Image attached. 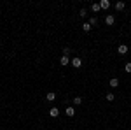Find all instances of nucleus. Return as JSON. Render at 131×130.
<instances>
[{
    "label": "nucleus",
    "mask_w": 131,
    "mask_h": 130,
    "mask_svg": "<svg viewBox=\"0 0 131 130\" xmlns=\"http://www.w3.org/2000/svg\"><path fill=\"white\" fill-rule=\"evenodd\" d=\"M114 7H115V11H122L124 7H126V4H124V2H115Z\"/></svg>",
    "instance_id": "9d476101"
},
{
    "label": "nucleus",
    "mask_w": 131,
    "mask_h": 130,
    "mask_svg": "<svg viewBox=\"0 0 131 130\" xmlns=\"http://www.w3.org/2000/svg\"><path fill=\"white\" fill-rule=\"evenodd\" d=\"M70 53H72V51H70V48H65V49H63V56H68Z\"/></svg>",
    "instance_id": "a211bd4d"
},
{
    "label": "nucleus",
    "mask_w": 131,
    "mask_h": 130,
    "mask_svg": "<svg viewBox=\"0 0 131 130\" xmlns=\"http://www.w3.org/2000/svg\"><path fill=\"white\" fill-rule=\"evenodd\" d=\"M70 63L73 65V69H81V67H82V58H81V56H73Z\"/></svg>",
    "instance_id": "f257e3e1"
},
{
    "label": "nucleus",
    "mask_w": 131,
    "mask_h": 130,
    "mask_svg": "<svg viewBox=\"0 0 131 130\" xmlns=\"http://www.w3.org/2000/svg\"><path fill=\"white\" fill-rule=\"evenodd\" d=\"M82 30H84L86 33H88V32H91V30H93V27H91L89 23H84V25H82Z\"/></svg>",
    "instance_id": "ddd939ff"
},
{
    "label": "nucleus",
    "mask_w": 131,
    "mask_h": 130,
    "mask_svg": "<svg viewBox=\"0 0 131 130\" xmlns=\"http://www.w3.org/2000/svg\"><path fill=\"white\" fill-rule=\"evenodd\" d=\"M46 100H47V102H54V100H56V93H54V91H49V93L46 95Z\"/></svg>",
    "instance_id": "6e6552de"
},
{
    "label": "nucleus",
    "mask_w": 131,
    "mask_h": 130,
    "mask_svg": "<svg viewBox=\"0 0 131 130\" xmlns=\"http://www.w3.org/2000/svg\"><path fill=\"white\" fill-rule=\"evenodd\" d=\"M108 86H110V88H117V86H119V79H117V77H112L110 83H108Z\"/></svg>",
    "instance_id": "1a4fd4ad"
},
{
    "label": "nucleus",
    "mask_w": 131,
    "mask_h": 130,
    "mask_svg": "<svg viewBox=\"0 0 131 130\" xmlns=\"http://www.w3.org/2000/svg\"><path fill=\"white\" fill-rule=\"evenodd\" d=\"M105 23H107L108 27H112V25L115 23V16H114V14H108V16L105 18Z\"/></svg>",
    "instance_id": "39448f33"
},
{
    "label": "nucleus",
    "mask_w": 131,
    "mask_h": 130,
    "mask_svg": "<svg viewBox=\"0 0 131 130\" xmlns=\"http://www.w3.org/2000/svg\"><path fill=\"white\" fill-rule=\"evenodd\" d=\"M117 53H119V55H126V53H128V46H126V44H119V46H117Z\"/></svg>",
    "instance_id": "20e7f679"
},
{
    "label": "nucleus",
    "mask_w": 131,
    "mask_h": 130,
    "mask_svg": "<svg viewBox=\"0 0 131 130\" xmlns=\"http://www.w3.org/2000/svg\"><path fill=\"white\" fill-rule=\"evenodd\" d=\"M124 70H126L128 74H131V62H128V63L124 65Z\"/></svg>",
    "instance_id": "f3484780"
},
{
    "label": "nucleus",
    "mask_w": 131,
    "mask_h": 130,
    "mask_svg": "<svg viewBox=\"0 0 131 130\" xmlns=\"http://www.w3.org/2000/svg\"><path fill=\"white\" fill-rule=\"evenodd\" d=\"M65 114H67L68 118H73V116H75V107H73V106H68V107L65 109Z\"/></svg>",
    "instance_id": "f03ea898"
},
{
    "label": "nucleus",
    "mask_w": 131,
    "mask_h": 130,
    "mask_svg": "<svg viewBox=\"0 0 131 130\" xmlns=\"http://www.w3.org/2000/svg\"><path fill=\"white\" fill-rule=\"evenodd\" d=\"M70 58H68V56H61L60 58V63H61V67H67V65H68V63H70Z\"/></svg>",
    "instance_id": "0eeeda50"
},
{
    "label": "nucleus",
    "mask_w": 131,
    "mask_h": 130,
    "mask_svg": "<svg viewBox=\"0 0 131 130\" xmlns=\"http://www.w3.org/2000/svg\"><path fill=\"white\" fill-rule=\"evenodd\" d=\"M58 114H60V109H58V107H51L49 109V116L51 118H58Z\"/></svg>",
    "instance_id": "423d86ee"
},
{
    "label": "nucleus",
    "mask_w": 131,
    "mask_h": 130,
    "mask_svg": "<svg viewBox=\"0 0 131 130\" xmlns=\"http://www.w3.org/2000/svg\"><path fill=\"white\" fill-rule=\"evenodd\" d=\"M72 102H73V106H81V104H82V97H75Z\"/></svg>",
    "instance_id": "2eb2a0df"
},
{
    "label": "nucleus",
    "mask_w": 131,
    "mask_h": 130,
    "mask_svg": "<svg viewBox=\"0 0 131 130\" xmlns=\"http://www.w3.org/2000/svg\"><path fill=\"white\" fill-rule=\"evenodd\" d=\"M91 11H93V12H98V11H101V9H100V4H91Z\"/></svg>",
    "instance_id": "4468645a"
},
{
    "label": "nucleus",
    "mask_w": 131,
    "mask_h": 130,
    "mask_svg": "<svg viewBox=\"0 0 131 130\" xmlns=\"http://www.w3.org/2000/svg\"><path fill=\"white\" fill-rule=\"evenodd\" d=\"M0 11H2V7H0Z\"/></svg>",
    "instance_id": "6ab92c4d"
},
{
    "label": "nucleus",
    "mask_w": 131,
    "mask_h": 130,
    "mask_svg": "<svg viewBox=\"0 0 131 130\" xmlns=\"http://www.w3.org/2000/svg\"><path fill=\"white\" fill-rule=\"evenodd\" d=\"M79 16H81V18H86V16H88V9H81L79 11Z\"/></svg>",
    "instance_id": "dca6fc26"
},
{
    "label": "nucleus",
    "mask_w": 131,
    "mask_h": 130,
    "mask_svg": "<svg viewBox=\"0 0 131 130\" xmlns=\"http://www.w3.org/2000/svg\"><path fill=\"white\" fill-rule=\"evenodd\" d=\"M98 4H100V9L101 11H107V9H110V2H108V0H101V2H98Z\"/></svg>",
    "instance_id": "7ed1b4c3"
},
{
    "label": "nucleus",
    "mask_w": 131,
    "mask_h": 130,
    "mask_svg": "<svg viewBox=\"0 0 131 130\" xmlns=\"http://www.w3.org/2000/svg\"><path fill=\"white\" fill-rule=\"evenodd\" d=\"M105 100H107V102H114V100H115V95H114L112 91H108V93L105 95Z\"/></svg>",
    "instance_id": "9b49d317"
},
{
    "label": "nucleus",
    "mask_w": 131,
    "mask_h": 130,
    "mask_svg": "<svg viewBox=\"0 0 131 130\" xmlns=\"http://www.w3.org/2000/svg\"><path fill=\"white\" fill-rule=\"evenodd\" d=\"M88 23H89L91 27H94V25H98V18H96V16H91V18H89V21H88Z\"/></svg>",
    "instance_id": "f8f14e48"
}]
</instances>
